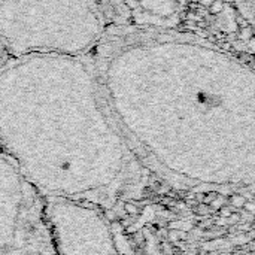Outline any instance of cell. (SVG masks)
I'll return each mask as SVG.
<instances>
[{
  "label": "cell",
  "instance_id": "cell-1",
  "mask_svg": "<svg viewBox=\"0 0 255 255\" xmlns=\"http://www.w3.org/2000/svg\"><path fill=\"white\" fill-rule=\"evenodd\" d=\"M142 166L184 190L253 188L251 61L184 30L108 25L87 55Z\"/></svg>",
  "mask_w": 255,
  "mask_h": 255
},
{
  "label": "cell",
  "instance_id": "cell-2",
  "mask_svg": "<svg viewBox=\"0 0 255 255\" xmlns=\"http://www.w3.org/2000/svg\"><path fill=\"white\" fill-rule=\"evenodd\" d=\"M0 149L45 199L105 212L140 194L148 170L108 112L87 55L9 58L0 69Z\"/></svg>",
  "mask_w": 255,
  "mask_h": 255
},
{
  "label": "cell",
  "instance_id": "cell-3",
  "mask_svg": "<svg viewBox=\"0 0 255 255\" xmlns=\"http://www.w3.org/2000/svg\"><path fill=\"white\" fill-rule=\"evenodd\" d=\"M108 25L97 0H0V43L10 58L88 55Z\"/></svg>",
  "mask_w": 255,
  "mask_h": 255
},
{
  "label": "cell",
  "instance_id": "cell-4",
  "mask_svg": "<svg viewBox=\"0 0 255 255\" xmlns=\"http://www.w3.org/2000/svg\"><path fill=\"white\" fill-rule=\"evenodd\" d=\"M0 255H55L46 199L0 149Z\"/></svg>",
  "mask_w": 255,
  "mask_h": 255
},
{
  "label": "cell",
  "instance_id": "cell-5",
  "mask_svg": "<svg viewBox=\"0 0 255 255\" xmlns=\"http://www.w3.org/2000/svg\"><path fill=\"white\" fill-rule=\"evenodd\" d=\"M46 218L55 255H124L108 212L94 205L46 199Z\"/></svg>",
  "mask_w": 255,
  "mask_h": 255
},
{
  "label": "cell",
  "instance_id": "cell-6",
  "mask_svg": "<svg viewBox=\"0 0 255 255\" xmlns=\"http://www.w3.org/2000/svg\"><path fill=\"white\" fill-rule=\"evenodd\" d=\"M190 0H100L109 25L181 30Z\"/></svg>",
  "mask_w": 255,
  "mask_h": 255
},
{
  "label": "cell",
  "instance_id": "cell-7",
  "mask_svg": "<svg viewBox=\"0 0 255 255\" xmlns=\"http://www.w3.org/2000/svg\"><path fill=\"white\" fill-rule=\"evenodd\" d=\"M10 57L7 55V52L4 51V48H3V45L0 43V69L6 64V61L9 60Z\"/></svg>",
  "mask_w": 255,
  "mask_h": 255
},
{
  "label": "cell",
  "instance_id": "cell-8",
  "mask_svg": "<svg viewBox=\"0 0 255 255\" xmlns=\"http://www.w3.org/2000/svg\"><path fill=\"white\" fill-rule=\"evenodd\" d=\"M97 1H100V0H97Z\"/></svg>",
  "mask_w": 255,
  "mask_h": 255
}]
</instances>
